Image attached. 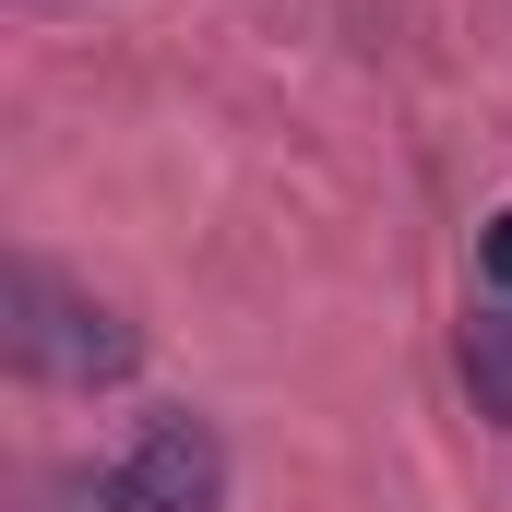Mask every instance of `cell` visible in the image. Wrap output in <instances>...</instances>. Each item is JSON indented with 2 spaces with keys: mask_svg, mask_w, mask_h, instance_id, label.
Listing matches in <instances>:
<instances>
[{
  "mask_svg": "<svg viewBox=\"0 0 512 512\" xmlns=\"http://www.w3.org/2000/svg\"><path fill=\"white\" fill-rule=\"evenodd\" d=\"M12 358H24L36 382L96 393V382H131L143 334H131L108 298H84V286H60L48 262H24V274H12Z\"/></svg>",
  "mask_w": 512,
  "mask_h": 512,
  "instance_id": "obj_1",
  "label": "cell"
},
{
  "mask_svg": "<svg viewBox=\"0 0 512 512\" xmlns=\"http://www.w3.org/2000/svg\"><path fill=\"white\" fill-rule=\"evenodd\" d=\"M60 501H72V512H215V501H227V453H215L203 417H143L120 465L72 477Z\"/></svg>",
  "mask_w": 512,
  "mask_h": 512,
  "instance_id": "obj_2",
  "label": "cell"
},
{
  "mask_svg": "<svg viewBox=\"0 0 512 512\" xmlns=\"http://www.w3.org/2000/svg\"><path fill=\"white\" fill-rule=\"evenodd\" d=\"M453 358H465V393H477V417H501V429H512V310H477Z\"/></svg>",
  "mask_w": 512,
  "mask_h": 512,
  "instance_id": "obj_3",
  "label": "cell"
},
{
  "mask_svg": "<svg viewBox=\"0 0 512 512\" xmlns=\"http://www.w3.org/2000/svg\"><path fill=\"white\" fill-rule=\"evenodd\" d=\"M477 251H489V286H501V310H512V203L477 227Z\"/></svg>",
  "mask_w": 512,
  "mask_h": 512,
  "instance_id": "obj_4",
  "label": "cell"
}]
</instances>
